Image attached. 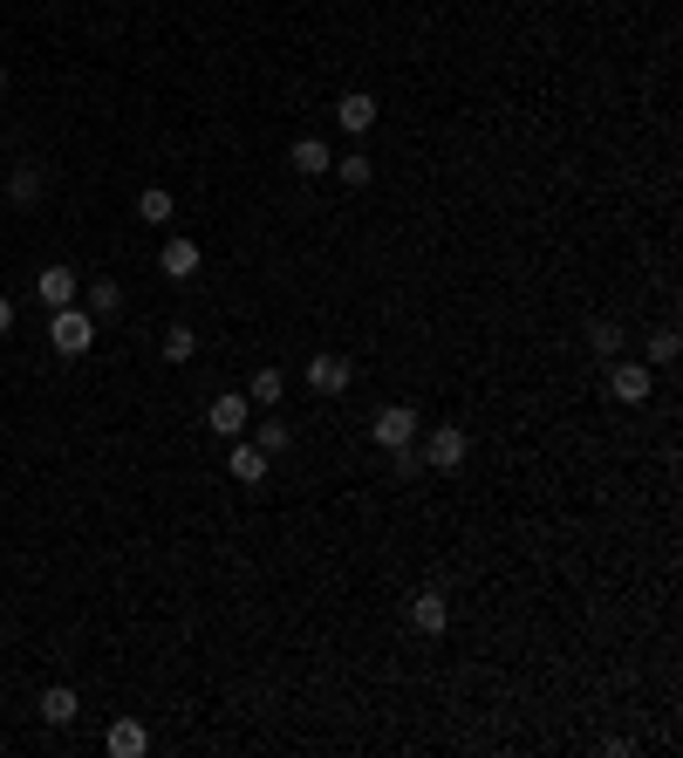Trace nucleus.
Here are the masks:
<instances>
[{
  "label": "nucleus",
  "mask_w": 683,
  "mask_h": 758,
  "mask_svg": "<svg viewBox=\"0 0 683 758\" xmlns=\"http://www.w3.org/2000/svg\"><path fill=\"white\" fill-rule=\"evenodd\" d=\"M411 622H417V636H444V628H451V601H444L438 588H424V595L411 601Z\"/></svg>",
  "instance_id": "nucleus-9"
},
{
  "label": "nucleus",
  "mask_w": 683,
  "mask_h": 758,
  "mask_svg": "<svg viewBox=\"0 0 683 758\" xmlns=\"http://www.w3.org/2000/svg\"><path fill=\"white\" fill-rule=\"evenodd\" d=\"M417 451H424V472H459L472 459V438L459 424H438V431H417Z\"/></svg>",
  "instance_id": "nucleus-2"
},
{
  "label": "nucleus",
  "mask_w": 683,
  "mask_h": 758,
  "mask_svg": "<svg viewBox=\"0 0 683 758\" xmlns=\"http://www.w3.org/2000/svg\"><path fill=\"white\" fill-rule=\"evenodd\" d=\"M308 383H315V396H342L349 383H356V363L321 349V356H308Z\"/></svg>",
  "instance_id": "nucleus-6"
},
{
  "label": "nucleus",
  "mask_w": 683,
  "mask_h": 758,
  "mask_svg": "<svg viewBox=\"0 0 683 758\" xmlns=\"http://www.w3.org/2000/svg\"><path fill=\"white\" fill-rule=\"evenodd\" d=\"M0 89H8V69H0Z\"/></svg>",
  "instance_id": "nucleus-26"
},
{
  "label": "nucleus",
  "mask_w": 683,
  "mask_h": 758,
  "mask_svg": "<svg viewBox=\"0 0 683 758\" xmlns=\"http://www.w3.org/2000/svg\"><path fill=\"white\" fill-rule=\"evenodd\" d=\"M48 342H56L62 356H89V342H96V315L83 308V301H69V308H48Z\"/></svg>",
  "instance_id": "nucleus-1"
},
{
  "label": "nucleus",
  "mask_w": 683,
  "mask_h": 758,
  "mask_svg": "<svg viewBox=\"0 0 683 758\" xmlns=\"http://www.w3.org/2000/svg\"><path fill=\"white\" fill-rule=\"evenodd\" d=\"M75 711H83V697H75L69 684H48V690H41V724L62 731V724H75Z\"/></svg>",
  "instance_id": "nucleus-13"
},
{
  "label": "nucleus",
  "mask_w": 683,
  "mask_h": 758,
  "mask_svg": "<svg viewBox=\"0 0 683 758\" xmlns=\"http://www.w3.org/2000/svg\"><path fill=\"white\" fill-rule=\"evenodd\" d=\"M390 459H397V478H417V472H424V451H417V444H397Z\"/></svg>",
  "instance_id": "nucleus-23"
},
{
  "label": "nucleus",
  "mask_w": 683,
  "mask_h": 758,
  "mask_svg": "<svg viewBox=\"0 0 683 758\" xmlns=\"http://www.w3.org/2000/svg\"><path fill=\"white\" fill-rule=\"evenodd\" d=\"M83 308H89L96 321H117V315H123V288L110 281V273H96V281H83Z\"/></svg>",
  "instance_id": "nucleus-11"
},
{
  "label": "nucleus",
  "mask_w": 683,
  "mask_h": 758,
  "mask_svg": "<svg viewBox=\"0 0 683 758\" xmlns=\"http://www.w3.org/2000/svg\"><path fill=\"white\" fill-rule=\"evenodd\" d=\"M171 212H179V198H171L164 185H144V192H137V219H150V225H171Z\"/></svg>",
  "instance_id": "nucleus-17"
},
{
  "label": "nucleus",
  "mask_w": 683,
  "mask_h": 758,
  "mask_svg": "<svg viewBox=\"0 0 683 758\" xmlns=\"http://www.w3.org/2000/svg\"><path fill=\"white\" fill-rule=\"evenodd\" d=\"M281 396H288V376H281V369H253V383H246V403H260V411H273Z\"/></svg>",
  "instance_id": "nucleus-16"
},
{
  "label": "nucleus",
  "mask_w": 683,
  "mask_h": 758,
  "mask_svg": "<svg viewBox=\"0 0 683 758\" xmlns=\"http://www.w3.org/2000/svg\"><path fill=\"white\" fill-rule=\"evenodd\" d=\"M417 431H424V417L411 411V403H383V411H376V424H369V438L383 444V451H397V444H417Z\"/></svg>",
  "instance_id": "nucleus-3"
},
{
  "label": "nucleus",
  "mask_w": 683,
  "mask_h": 758,
  "mask_svg": "<svg viewBox=\"0 0 683 758\" xmlns=\"http://www.w3.org/2000/svg\"><path fill=\"white\" fill-rule=\"evenodd\" d=\"M336 123H342L349 137H369V123H376V96H369V89H349L342 103H336Z\"/></svg>",
  "instance_id": "nucleus-10"
},
{
  "label": "nucleus",
  "mask_w": 683,
  "mask_h": 758,
  "mask_svg": "<svg viewBox=\"0 0 683 758\" xmlns=\"http://www.w3.org/2000/svg\"><path fill=\"white\" fill-rule=\"evenodd\" d=\"M267 465H273V459H267V451L253 444V438H240V444H233V459H225V472H233L240 486H260V478H267Z\"/></svg>",
  "instance_id": "nucleus-12"
},
{
  "label": "nucleus",
  "mask_w": 683,
  "mask_h": 758,
  "mask_svg": "<svg viewBox=\"0 0 683 758\" xmlns=\"http://www.w3.org/2000/svg\"><path fill=\"white\" fill-rule=\"evenodd\" d=\"M253 438H260V451H267V459H281V451L294 444V431H288L281 417H267V424H260V431H253Z\"/></svg>",
  "instance_id": "nucleus-22"
},
{
  "label": "nucleus",
  "mask_w": 683,
  "mask_h": 758,
  "mask_svg": "<svg viewBox=\"0 0 683 758\" xmlns=\"http://www.w3.org/2000/svg\"><path fill=\"white\" fill-rule=\"evenodd\" d=\"M35 294H41V308H69V301H83V273L75 267H41Z\"/></svg>",
  "instance_id": "nucleus-7"
},
{
  "label": "nucleus",
  "mask_w": 683,
  "mask_h": 758,
  "mask_svg": "<svg viewBox=\"0 0 683 758\" xmlns=\"http://www.w3.org/2000/svg\"><path fill=\"white\" fill-rule=\"evenodd\" d=\"M328 171H336L342 185H369V150H349V158H336Z\"/></svg>",
  "instance_id": "nucleus-21"
},
{
  "label": "nucleus",
  "mask_w": 683,
  "mask_h": 758,
  "mask_svg": "<svg viewBox=\"0 0 683 758\" xmlns=\"http://www.w3.org/2000/svg\"><path fill=\"white\" fill-rule=\"evenodd\" d=\"M192 349H198V335H192L185 321H171L164 328V363H192Z\"/></svg>",
  "instance_id": "nucleus-20"
},
{
  "label": "nucleus",
  "mask_w": 683,
  "mask_h": 758,
  "mask_svg": "<svg viewBox=\"0 0 683 758\" xmlns=\"http://www.w3.org/2000/svg\"><path fill=\"white\" fill-rule=\"evenodd\" d=\"M198 267H206V246H198V240H164V253H158L164 281H192Z\"/></svg>",
  "instance_id": "nucleus-8"
},
{
  "label": "nucleus",
  "mask_w": 683,
  "mask_h": 758,
  "mask_svg": "<svg viewBox=\"0 0 683 758\" xmlns=\"http://www.w3.org/2000/svg\"><path fill=\"white\" fill-rule=\"evenodd\" d=\"M649 390H656L649 363H622V356H609V396H615V403H649Z\"/></svg>",
  "instance_id": "nucleus-5"
},
{
  "label": "nucleus",
  "mask_w": 683,
  "mask_h": 758,
  "mask_svg": "<svg viewBox=\"0 0 683 758\" xmlns=\"http://www.w3.org/2000/svg\"><path fill=\"white\" fill-rule=\"evenodd\" d=\"M649 356L656 363H676V335H670V328H663V335H649Z\"/></svg>",
  "instance_id": "nucleus-24"
},
{
  "label": "nucleus",
  "mask_w": 683,
  "mask_h": 758,
  "mask_svg": "<svg viewBox=\"0 0 683 758\" xmlns=\"http://www.w3.org/2000/svg\"><path fill=\"white\" fill-rule=\"evenodd\" d=\"M110 751H117V758H144V751H150V731H144L137 718H117V724H110Z\"/></svg>",
  "instance_id": "nucleus-15"
},
{
  "label": "nucleus",
  "mask_w": 683,
  "mask_h": 758,
  "mask_svg": "<svg viewBox=\"0 0 683 758\" xmlns=\"http://www.w3.org/2000/svg\"><path fill=\"white\" fill-rule=\"evenodd\" d=\"M206 424L219 438H246V424H253V403H246V390H225V396H212L206 403Z\"/></svg>",
  "instance_id": "nucleus-4"
},
{
  "label": "nucleus",
  "mask_w": 683,
  "mask_h": 758,
  "mask_svg": "<svg viewBox=\"0 0 683 758\" xmlns=\"http://www.w3.org/2000/svg\"><path fill=\"white\" fill-rule=\"evenodd\" d=\"M588 349L595 356H622V321H609V315L588 321Z\"/></svg>",
  "instance_id": "nucleus-19"
},
{
  "label": "nucleus",
  "mask_w": 683,
  "mask_h": 758,
  "mask_svg": "<svg viewBox=\"0 0 683 758\" xmlns=\"http://www.w3.org/2000/svg\"><path fill=\"white\" fill-rule=\"evenodd\" d=\"M41 192H48V171H35V164H21L14 179H8V198H14V206H35Z\"/></svg>",
  "instance_id": "nucleus-18"
},
{
  "label": "nucleus",
  "mask_w": 683,
  "mask_h": 758,
  "mask_svg": "<svg viewBox=\"0 0 683 758\" xmlns=\"http://www.w3.org/2000/svg\"><path fill=\"white\" fill-rule=\"evenodd\" d=\"M288 164L301 171V179H321V171H328V164H336V158H328V144H321V137H294V150H288Z\"/></svg>",
  "instance_id": "nucleus-14"
},
{
  "label": "nucleus",
  "mask_w": 683,
  "mask_h": 758,
  "mask_svg": "<svg viewBox=\"0 0 683 758\" xmlns=\"http://www.w3.org/2000/svg\"><path fill=\"white\" fill-rule=\"evenodd\" d=\"M0 158H8V137H0Z\"/></svg>",
  "instance_id": "nucleus-27"
},
{
  "label": "nucleus",
  "mask_w": 683,
  "mask_h": 758,
  "mask_svg": "<svg viewBox=\"0 0 683 758\" xmlns=\"http://www.w3.org/2000/svg\"><path fill=\"white\" fill-rule=\"evenodd\" d=\"M0 335H14V301L0 294Z\"/></svg>",
  "instance_id": "nucleus-25"
}]
</instances>
